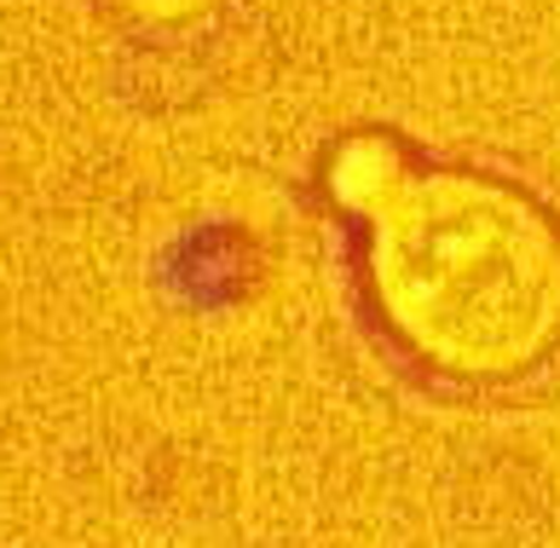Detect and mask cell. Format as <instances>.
Instances as JSON below:
<instances>
[{
    "instance_id": "2",
    "label": "cell",
    "mask_w": 560,
    "mask_h": 548,
    "mask_svg": "<svg viewBox=\"0 0 560 548\" xmlns=\"http://www.w3.org/2000/svg\"><path fill=\"white\" fill-rule=\"evenodd\" d=\"M410 162H417V156H410L393 133H347L341 144H329L318 179H324V197L336 202L341 214L359 220Z\"/></svg>"
},
{
    "instance_id": "1",
    "label": "cell",
    "mask_w": 560,
    "mask_h": 548,
    "mask_svg": "<svg viewBox=\"0 0 560 548\" xmlns=\"http://www.w3.org/2000/svg\"><path fill=\"white\" fill-rule=\"evenodd\" d=\"M387 347L451 387H514L560 352V214L486 167L410 162L359 214Z\"/></svg>"
},
{
    "instance_id": "3",
    "label": "cell",
    "mask_w": 560,
    "mask_h": 548,
    "mask_svg": "<svg viewBox=\"0 0 560 548\" xmlns=\"http://www.w3.org/2000/svg\"><path fill=\"white\" fill-rule=\"evenodd\" d=\"M116 12L144 30H191L220 12V0H116Z\"/></svg>"
}]
</instances>
